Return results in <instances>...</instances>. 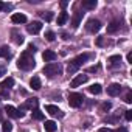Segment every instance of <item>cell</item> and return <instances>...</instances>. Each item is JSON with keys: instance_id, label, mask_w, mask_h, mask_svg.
<instances>
[{"instance_id": "7c38bea8", "label": "cell", "mask_w": 132, "mask_h": 132, "mask_svg": "<svg viewBox=\"0 0 132 132\" xmlns=\"http://www.w3.org/2000/svg\"><path fill=\"white\" fill-rule=\"evenodd\" d=\"M89 57H90L89 54H79V56H76V57L72 61V64H75L76 67H81V65H82V64H84V62H86Z\"/></svg>"}, {"instance_id": "7a4b0ae2", "label": "cell", "mask_w": 132, "mask_h": 132, "mask_svg": "<svg viewBox=\"0 0 132 132\" xmlns=\"http://www.w3.org/2000/svg\"><path fill=\"white\" fill-rule=\"evenodd\" d=\"M61 72H62L61 65L56 64V62H48L45 67H44V73L48 75V76H56V75H59Z\"/></svg>"}, {"instance_id": "30bf717a", "label": "cell", "mask_w": 132, "mask_h": 132, "mask_svg": "<svg viewBox=\"0 0 132 132\" xmlns=\"http://www.w3.org/2000/svg\"><path fill=\"white\" fill-rule=\"evenodd\" d=\"M40 30H42V23H40V22H31V23L27 27V31H28L30 34H37Z\"/></svg>"}, {"instance_id": "8fae6325", "label": "cell", "mask_w": 132, "mask_h": 132, "mask_svg": "<svg viewBox=\"0 0 132 132\" xmlns=\"http://www.w3.org/2000/svg\"><path fill=\"white\" fill-rule=\"evenodd\" d=\"M120 92H121V86L117 82H113L107 87V95H110V96H117V95H120Z\"/></svg>"}, {"instance_id": "e575fe53", "label": "cell", "mask_w": 132, "mask_h": 132, "mask_svg": "<svg viewBox=\"0 0 132 132\" xmlns=\"http://www.w3.org/2000/svg\"><path fill=\"white\" fill-rule=\"evenodd\" d=\"M126 59H127V62H129V64H132V53H127Z\"/></svg>"}, {"instance_id": "44dd1931", "label": "cell", "mask_w": 132, "mask_h": 132, "mask_svg": "<svg viewBox=\"0 0 132 132\" xmlns=\"http://www.w3.org/2000/svg\"><path fill=\"white\" fill-rule=\"evenodd\" d=\"M101 90H103V89H101V86H100V84H92V86L89 87V92H90V93H93V95H100V93H101Z\"/></svg>"}, {"instance_id": "f546056e", "label": "cell", "mask_w": 132, "mask_h": 132, "mask_svg": "<svg viewBox=\"0 0 132 132\" xmlns=\"http://www.w3.org/2000/svg\"><path fill=\"white\" fill-rule=\"evenodd\" d=\"M2 129H3V132H10V130L13 129V124H11V123H8V121H5V123H3V126H2Z\"/></svg>"}, {"instance_id": "74e56055", "label": "cell", "mask_w": 132, "mask_h": 132, "mask_svg": "<svg viewBox=\"0 0 132 132\" xmlns=\"http://www.w3.org/2000/svg\"><path fill=\"white\" fill-rule=\"evenodd\" d=\"M2 96L8 98V96H10V92H6V90H2Z\"/></svg>"}, {"instance_id": "7bdbcfd3", "label": "cell", "mask_w": 132, "mask_h": 132, "mask_svg": "<svg viewBox=\"0 0 132 132\" xmlns=\"http://www.w3.org/2000/svg\"><path fill=\"white\" fill-rule=\"evenodd\" d=\"M0 120H2V115H0Z\"/></svg>"}, {"instance_id": "8992f818", "label": "cell", "mask_w": 132, "mask_h": 132, "mask_svg": "<svg viewBox=\"0 0 132 132\" xmlns=\"http://www.w3.org/2000/svg\"><path fill=\"white\" fill-rule=\"evenodd\" d=\"M45 110L51 115V117H57V118H62L64 117V112L57 107V106H53V104H48L47 107H45Z\"/></svg>"}, {"instance_id": "6da1fadb", "label": "cell", "mask_w": 132, "mask_h": 132, "mask_svg": "<svg viewBox=\"0 0 132 132\" xmlns=\"http://www.w3.org/2000/svg\"><path fill=\"white\" fill-rule=\"evenodd\" d=\"M34 65H36V61H34L33 54H30L28 51H23L17 61V67L20 70H31V69H34Z\"/></svg>"}, {"instance_id": "8d00e7d4", "label": "cell", "mask_w": 132, "mask_h": 132, "mask_svg": "<svg viewBox=\"0 0 132 132\" xmlns=\"http://www.w3.org/2000/svg\"><path fill=\"white\" fill-rule=\"evenodd\" d=\"M96 44H98V45H103V44H104V39H103V37H98Z\"/></svg>"}, {"instance_id": "83f0119b", "label": "cell", "mask_w": 132, "mask_h": 132, "mask_svg": "<svg viewBox=\"0 0 132 132\" xmlns=\"http://www.w3.org/2000/svg\"><path fill=\"white\" fill-rule=\"evenodd\" d=\"M45 37H47V40L53 42V40H54V37H56V34H54L53 31H47V33H45Z\"/></svg>"}, {"instance_id": "d590c367", "label": "cell", "mask_w": 132, "mask_h": 132, "mask_svg": "<svg viewBox=\"0 0 132 132\" xmlns=\"http://www.w3.org/2000/svg\"><path fill=\"white\" fill-rule=\"evenodd\" d=\"M10 6L8 5H5V3H2V2H0V11H2V10H8Z\"/></svg>"}, {"instance_id": "3957f363", "label": "cell", "mask_w": 132, "mask_h": 132, "mask_svg": "<svg viewBox=\"0 0 132 132\" xmlns=\"http://www.w3.org/2000/svg\"><path fill=\"white\" fill-rule=\"evenodd\" d=\"M84 100L86 98L81 93H70L69 95V104H70V107H79V106H82Z\"/></svg>"}, {"instance_id": "1f68e13d", "label": "cell", "mask_w": 132, "mask_h": 132, "mask_svg": "<svg viewBox=\"0 0 132 132\" xmlns=\"http://www.w3.org/2000/svg\"><path fill=\"white\" fill-rule=\"evenodd\" d=\"M124 101H126V103H132V92H127V95H126Z\"/></svg>"}, {"instance_id": "f1b7e54d", "label": "cell", "mask_w": 132, "mask_h": 132, "mask_svg": "<svg viewBox=\"0 0 132 132\" xmlns=\"http://www.w3.org/2000/svg\"><path fill=\"white\" fill-rule=\"evenodd\" d=\"M110 109H112V104H110V103L106 101V103L101 104V110H103V112H107V110H110Z\"/></svg>"}, {"instance_id": "ffe728a7", "label": "cell", "mask_w": 132, "mask_h": 132, "mask_svg": "<svg viewBox=\"0 0 132 132\" xmlns=\"http://www.w3.org/2000/svg\"><path fill=\"white\" fill-rule=\"evenodd\" d=\"M67 20H69V14L65 13V11H62V13L57 16V25H64Z\"/></svg>"}, {"instance_id": "cb8c5ba5", "label": "cell", "mask_w": 132, "mask_h": 132, "mask_svg": "<svg viewBox=\"0 0 132 132\" xmlns=\"http://www.w3.org/2000/svg\"><path fill=\"white\" fill-rule=\"evenodd\" d=\"M31 117H33L34 120H44V113H42L39 109H34V110H31Z\"/></svg>"}, {"instance_id": "ba28073f", "label": "cell", "mask_w": 132, "mask_h": 132, "mask_svg": "<svg viewBox=\"0 0 132 132\" xmlns=\"http://www.w3.org/2000/svg\"><path fill=\"white\" fill-rule=\"evenodd\" d=\"M87 75H76L75 78H73V81L70 82V87H79V86H82L84 82H87Z\"/></svg>"}, {"instance_id": "9a60e30c", "label": "cell", "mask_w": 132, "mask_h": 132, "mask_svg": "<svg viewBox=\"0 0 132 132\" xmlns=\"http://www.w3.org/2000/svg\"><path fill=\"white\" fill-rule=\"evenodd\" d=\"M120 30V22L118 20H113V22H110L109 25H107V33L109 34H113V33H117Z\"/></svg>"}, {"instance_id": "4dcf8cb0", "label": "cell", "mask_w": 132, "mask_h": 132, "mask_svg": "<svg viewBox=\"0 0 132 132\" xmlns=\"http://www.w3.org/2000/svg\"><path fill=\"white\" fill-rule=\"evenodd\" d=\"M27 51H28L30 54H34V53H36V45L30 44V45H28V50H27Z\"/></svg>"}, {"instance_id": "f35d334b", "label": "cell", "mask_w": 132, "mask_h": 132, "mask_svg": "<svg viewBox=\"0 0 132 132\" xmlns=\"http://www.w3.org/2000/svg\"><path fill=\"white\" fill-rule=\"evenodd\" d=\"M115 132H127V129H126V127H118Z\"/></svg>"}, {"instance_id": "60d3db41", "label": "cell", "mask_w": 132, "mask_h": 132, "mask_svg": "<svg viewBox=\"0 0 132 132\" xmlns=\"http://www.w3.org/2000/svg\"><path fill=\"white\" fill-rule=\"evenodd\" d=\"M67 5H69V2H65V0H64V2H61V8H65Z\"/></svg>"}, {"instance_id": "ac0fdd59", "label": "cell", "mask_w": 132, "mask_h": 132, "mask_svg": "<svg viewBox=\"0 0 132 132\" xmlns=\"http://www.w3.org/2000/svg\"><path fill=\"white\" fill-rule=\"evenodd\" d=\"M30 86L34 89V90H39L42 86H40V79H39V76H33L31 78V81H30Z\"/></svg>"}, {"instance_id": "5b68a950", "label": "cell", "mask_w": 132, "mask_h": 132, "mask_svg": "<svg viewBox=\"0 0 132 132\" xmlns=\"http://www.w3.org/2000/svg\"><path fill=\"white\" fill-rule=\"evenodd\" d=\"M5 112H6L8 117H11V118H22V117H23V112H22L20 109H16L14 106H6V107H5Z\"/></svg>"}, {"instance_id": "4fadbf2b", "label": "cell", "mask_w": 132, "mask_h": 132, "mask_svg": "<svg viewBox=\"0 0 132 132\" xmlns=\"http://www.w3.org/2000/svg\"><path fill=\"white\" fill-rule=\"evenodd\" d=\"M11 20H13L14 23H25V22H27V16L22 14V13H16V14L11 16Z\"/></svg>"}, {"instance_id": "484cf974", "label": "cell", "mask_w": 132, "mask_h": 132, "mask_svg": "<svg viewBox=\"0 0 132 132\" xmlns=\"http://www.w3.org/2000/svg\"><path fill=\"white\" fill-rule=\"evenodd\" d=\"M78 69H79V67H76L75 64L70 62V64H69V67H67V72H69V75H75V73L78 72Z\"/></svg>"}, {"instance_id": "5bb4252c", "label": "cell", "mask_w": 132, "mask_h": 132, "mask_svg": "<svg viewBox=\"0 0 132 132\" xmlns=\"http://www.w3.org/2000/svg\"><path fill=\"white\" fill-rule=\"evenodd\" d=\"M42 57H44L45 62H53V61L56 59V53L51 51V50H45V51L42 53Z\"/></svg>"}, {"instance_id": "2e32d148", "label": "cell", "mask_w": 132, "mask_h": 132, "mask_svg": "<svg viewBox=\"0 0 132 132\" xmlns=\"http://www.w3.org/2000/svg\"><path fill=\"white\" fill-rule=\"evenodd\" d=\"M13 86H14V79H13V78H6V79H3L2 82H0V90L10 89V87H13Z\"/></svg>"}, {"instance_id": "603a6c76", "label": "cell", "mask_w": 132, "mask_h": 132, "mask_svg": "<svg viewBox=\"0 0 132 132\" xmlns=\"http://www.w3.org/2000/svg\"><path fill=\"white\" fill-rule=\"evenodd\" d=\"M109 62H110V65H118L120 62H121V56H118V54H115V56H110L109 57Z\"/></svg>"}, {"instance_id": "7402d4cb", "label": "cell", "mask_w": 132, "mask_h": 132, "mask_svg": "<svg viewBox=\"0 0 132 132\" xmlns=\"http://www.w3.org/2000/svg\"><path fill=\"white\" fill-rule=\"evenodd\" d=\"M0 57H11V53H10V48L6 45L0 47Z\"/></svg>"}, {"instance_id": "d6986e66", "label": "cell", "mask_w": 132, "mask_h": 132, "mask_svg": "<svg viewBox=\"0 0 132 132\" xmlns=\"http://www.w3.org/2000/svg\"><path fill=\"white\" fill-rule=\"evenodd\" d=\"M44 127H45V130H47V132H54L57 126H56V123H54V121H51V120H50V121H45Z\"/></svg>"}, {"instance_id": "d6a6232c", "label": "cell", "mask_w": 132, "mask_h": 132, "mask_svg": "<svg viewBox=\"0 0 132 132\" xmlns=\"http://www.w3.org/2000/svg\"><path fill=\"white\" fill-rule=\"evenodd\" d=\"M100 70V65H93V67H90L87 72H90V73H95V72H98Z\"/></svg>"}, {"instance_id": "e0dca14e", "label": "cell", "mask_w": 132, "mask_h": 132, "mask_svg": "<svg viewBox=\"0 0 132 132\" xmlns=\"http://www.w3.org/2000/svg\"><path fill=\"white\" fill-rule=\"evenodd\" d=\"M82 8H86V10H95L96 8V0H84V2H82Z\"/></svg>"}, {"instance_id": "277c9868", "label": "cell", "mask_w": 132, "mask_h": 132, "mask_svg": "<svg viewBox=\"0 0 132 132\" xmlns=\"http://www.w3.org/2000/svg\"><path fill=\"white\" fill-rule=\"evenodd\" d=\"M86 28H87V31L89 33H98L100 30H101V22L98 20V19H90L89 22H87V25H86Z\"/></svg>"}, {"instance_id": "9c48e42d", "label": "cell", "mask_w": 132, "mask_h": 132, "mask_svg": "<svg viewBox=\"0 0 132 132\" xmlns=\"http://www.w3.org/2000/svg\"><path fill=\"white\" fill-rule=\"evenodd\" d=\"M82 17H84V13H82V11H75L73 17H72V27H73V28H78V27L81 25Z\"/></svg>"}, {"instance_id": "b9f144b4", "label": "cell", "mask_w": 132, "mask_h": 132, "mask_svg": "<svg viewBox=\"0 0 132 132\" xmlns=\"http://www.w3.org/2000/svg\"><path fill=\"white\" fill-rule=\"evenodd\" d=\"M2 75H5V69L2 67V65H0V76H2Z\"/></svg>"}, {"instance_id": "52a82bcc", "label": "cell", "mask_w": 132, "mask_h": 132, "mask_svg": "<svg viewBox=\"0 0 132 132\" xmlns=\"http://www.w3.org/2000/svg\"><path fill=\"white\" fill-rule=\"evenodd\" d=\"M37 104H39L37 98H30V100H27V101L22 104L20 110H22V112H23V109H30V110H34V109H37Z\"/></svg>"}, {"instance_id": "4316f807", "label": "cell", "mask_w": 132, "mask_h": 132, "mask_svg": "<svg viewBox=\"0 0 132 132\" xmlns=\"http://www.w3.org/2000/svg\"><path fill=\"white\" fill-rule=\"evenodd\" d=\"M40 17H42L44 20L50 22V20L53 19V13H50V11H47V13H40Z\"/></svg>"}, {"instance_id": "d4e9b609", "label": "cell", "mask_w": 132, "mask_h": 132, "mask_svg": "<svg viewBox=\"0 0 132 132\" xmlns=\"http://www.w3.org/2000/svg\"><path fill=\"white\" fill-rule=\"evenodd\" d=\"M13 36H14V37H13V40H14L16 44H19V45H20V44H23V37H22V34H19L17 31H13Z\"/></svg>"}, {"instance_id": "836d02e7", "label": "cell", "mask_w": 132, "mask_h": 132, "mask_svg": "<svg viewBox=\"0 0 132 132\" xmlns=\"http://www.w3.org/2000/svg\"><path fill=\"white\" fill-rule=\"evenodd\" d=\"M126 120H127V121L132 120V110H126Z\"/></svg>"}, {"instance_id": "ab89813d", "label": "cell", "mask_w": 132, "mask_h": 132, "mask_svg": "<svg viewBox=\"0 0 132 132\" xmlns=\"http://www.w3.org/2000/svg\"><path fill=\"white\" fill-rule=\"evenodd\" d=\"M98 132H112V130H110V129H106V127H101Z\"/></svg>"}]
</instances>
